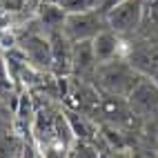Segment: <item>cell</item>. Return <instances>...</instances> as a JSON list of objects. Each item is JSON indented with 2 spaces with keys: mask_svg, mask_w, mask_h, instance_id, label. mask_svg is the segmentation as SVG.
Listing matches in <instances>:
<instances>
[{
  "mask_svg": "<svg viewBox=\"0 0 158 158\" xmlns=\"http://www.w3.org/2000/svg\"><path fill=\"white\" fill-rule=\"evenodd\" d=\"M65 9L60 5H51V2H43L40 7V23L47 27V31L51 29H60L62 23H65Z\"/></svg>",
  "mask_w": 158,
  "mask_h": 158,
  "instance_id": "11",
  "label": "cell"
},
{
  "mask_svg": "<svg viewBox=\"0 0 158 158\" xmlns=\"http://www.w3.org/2000/svg\"><path fill=\"white\" fill-rule=\"evenodd\" d=\"M129 114L127 98L116 96V94H102L100 96V116H105L111 125H118L125 120V116Z\"/></svg>",
  "mask_w": 158,
  "mask_h": 158,
  "instance_id": "9",
  "label": "cell"
},
{
  "mask_svg": "<svg viewBox=\"0 0 158 158\" xmlns=\"http://www.w3.org/2000/svg\"><path fill=\"white\" fill-rule=\"evenodd\" d=\"M9 69H7V62L0 58V85H5V87H9Z\"/></svg>",
  "mask_w": 158,
  "mask_h": 158,
  "instance_id": "17",
  "label": "cell"
},
{
  "mask_svg": "<svg viewBox=\"0 0 158 158\" xmlns=\"http://www.w3.org/2000/svg\"><path fill=\"white\" fill-rule=\"evenodd\" d=\"M149 78H152V82H154V85L158 87V65L152 69V73H149Z\"/></svg>",
  "mask_w": 158,
  "mask_h": 158,
  "instance_id": "19",
  "label": "cell"
},
{
  "mask_svg": "<svg viewBox=\"0 0 158 158\" xmlns=\"http://www.w3.org/2000/svg\"><path fill=\"white\" fill-rule=\"evenodd\" d=\"M102 138L111 147H123V131H120V127H116V125H109V127L102 129Z\"/></svg>",
  "mask_w": 158,
  "mask_h": 158,
  "instance_id": "15",
  "label": "cell"
},
{
  "mask_svg": "<svg viewBox=\"0 0 158 158\" xmlns=\"http://www.w3.org/2000/svg\"><path fill=\"white\" fill-rule=\"evenodd\" d=\"M60 7L65 9V14H80L98 9V0H60Z\"/></svg>",
  "mask_w": 158,
  "mask_h": 158,
  "instance_id": "13",
  "label": "cell"
},
{
  "mask_svg": "<svg viewBox=\"0 0 158 158\" xmlns=\"http://www.w3.org/2000/svg\"><path fill=\"white\" fill-rule=\"evenodd\" d=\"M127 105L140 120L158 111V87L152 82V78L143 76L136 82V87L127 94Z\"/></svg>",
  "mask_w": 158,
  "mask_h": 158,
  "instance_id": "4",
  "label": "cell"
},
{
  "mask_svg": "<svg viewBox=\"0 0 158 158\" xmlns=\"http://www.w3.org/2000/svg\"><path fill=\"white\" fill-rule=\"evenodd\" d=\"M16 116L23 125H31L34 123V116H36V109H34V102H31V96L29 94H23L18 98V105H16Z\"/></svg>",
  "mask_w": 158,
  "mask_h": 158,
  "instance_id": "12",
  "label": "cell"
},
{
  "mask_svg": "<svg viewBox=\"0 0 158 158\" xmlns=\"http://www.w3.org/2000/svg\"><path fill=\"white\" fill-rule=\"evenodd\" d=\"M71 154L69 158H100L98 152H96V147H94L91 143L87 140H73V145L69 147Z\"/></svg>",
  "mask_w": 158,
  "mask_h": 158,
  "instance_id": "14",
  "label": "cell"
},
{
  "mask_svg": "<svg viewBox=\"0 0 158 158\" xmlns=\"http://www.w3.org/2000/svg\"><path fill=\"white\" fill-rule=\"evenodd\" d=\"M20 158H38V152L31 145H25L23 149H20Z\"/></svg>",
  "mask_w": 158,
  "mask_h": 158,
  "instance_id": "18",
  "label": "cell"
},
{
  "mask_svg": "<svg viewBox=\"0 0 158 158\" xmlns=\"http://www.w3.org/2000/svg\"><path fill=\"white\" fill-rule=\"evenodd\" d=\"M94 76H96L102 94H116V96L127 98V94L136 87V82L143 78V73L134 65H129L127 60L114 58L107 62H100L94 71Z\"/></svg>",
  "mask_w": 158,
  "mask_h": 158,
  "instance_id": "1",
  "label": "cell"
},
{
  "mask_svg": "<svg viewBox=\"0 0 158 158\" xmlns=\"http://www.w3.org/2000/svg\"><path fill=\"white\" fill-rule=\"evenodd\" d=\"M145 14V0H123L120 5H116L105 14L107 27L116 34H129L140 25Z\"/></svg>",
  "mask_w": 158,
  "mask_h": 158,
  "instance_id": "3",
  "label": "cell"
},
{
  "mask_svg": "<svg viewBox=\"0 0 158 158\" xmlns=\"http://www.w3.org/2000/svg\"><path fill=\"white\" fill-rule=\"evenodd\" d=\"M65 118L69 123V127H71V134H73V138L76 140H91V136L96 134V125L91 123L89 116L85 114H80V111H73V109H67L65 111Z\"/></svg>",
  "mask_w": 158,
  "mask_h": 158,
  "instance_id": "10",
  "label": "cell"
},
{
  "mask_svg": "<svg viewBox=\"0 0 158 158\" xmlns=\"http://www.w3.org/2000/svg\"><path fill=\"white\" fill-rule=\"evenodd\" d=\"M120 38L116 31H111L109 27H105L102 31H98L96 36L91 38V47H94V56H96V62H107L118 58V51H120Z\"/></svg>",
  "mask_w": 158,
  "mask_h": 158,
  "instance_id": "8",
  "label": "cell"
},
{
  "mask_svg": "<svg viewBox=\"0 0 158 158\" xmlns=\"http://www.w3.org/2000/svg\"><path fill=\"white\" fill-rule=\"evenodd\" d=\"M43 2H51V5H60V0H43Z\"/></svg>",
  "mask_w": 158,
  "mask_h": 158,
  "instance_id": "21",
  "label": "cell"
},
{
  "mask_svg": "<svg viewBox=\"0 0 158 158\" xmlns=\"http://www.w3.org/2000/svg\"><path fill=\"white\" fill-rule=\"evenodd\" d=\"M98 67L96 56H94L91 40H78L71 43V73L73 76H85V73H94Z\"/></svg>",
  "mask_w": 158,
  "mask_h": 158,
  "instance_id": "7",
  "label": "cell"
},
{
  "mask_svg": "<svg viewBox=\"0 0 158 158\" xmlns=\"http://www.w3.org/2000/svg\"><path fill=\"white\" fill-rule=\"evenodd\" d=\"M38 158H43V156H40V152H38Z\"/></svg>",
  "mask_w": 158,
  "mask_h": 158,
  "instance_id": "22",
  "label": "cell"
},
{
  "mask_svg": "<svg viewBox=\"0 0 158 158\" xmlns=\"http://www.w3.org/2000/svg\"><path fill=\"white\" fill-rule=\"evenodd\" d=\"M105 27H107L105 16L98 9H91V11H80V14H67L60 31L71 43H78V40H91Z\"/></svg>",
  "mask_w": 158,
  "mask_h": 158,
  "instance_id": "2",
  "label": "cell"
},
{
  "mask_svg": "<svg viewBox=\"0 0 158 158\" xmlns=\"http://www.w3.org/2000/svg\"><path fill=\"white\" fill-rule=\"evenodd\" d=\"M47 38L51 45V69L49 71L56 78L69 76L71 73V40L60 29H51Z\"/></svg>",
  "mask_w": 158,
  "mask_h": 158,
  "instance_id": "6",
  "label": "cell"
},
{
  "mask_svg": "<svg viewBox=\"0 0 158 158\" xmlns=\"http://www.w3.org/2000/svg\"><path fill=\"white\" fill-rule=\"evenodd\" d=\"M140 158H158V154H156V152H145Z\"/></svg>",
  "mask_w": 158,
  "mask_h": 158,
  "instance_id": "20",
  "label": "cell"
},
{
  "mask_svg": "<svg viewBox=\"0 0 158 158\" xmlns=\"http://www.w3.org/2000/svg\"><path fill=\"white\" fill-rule=\"evenodd\" d=\"M120 2H123V0H98V11L105 16L109 9H114L116 5H120Z\"/></svg>",
  "mask_w": 158,
  "mask_h": 158,
  "instance_id": "16",
  "label": "cell"
},
{
  "mask_svg": "<svg viewBox=\"0 0 158 158\" xmlns=\"http://www.w3.org/2000/svg\"><path fill=\"white\" fill-rule=\"evenodd\" d=\"M20 49L29 62V67H34L38 71H49L51 69V45L49 38L43 34H29L27 38H23Z\"/></svg>",
  "mask_w": 158,
  "mask_h": 158,
  "instance_id": "5",
  "label": "cell"
}]
</instances>
